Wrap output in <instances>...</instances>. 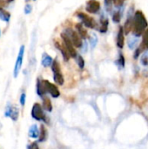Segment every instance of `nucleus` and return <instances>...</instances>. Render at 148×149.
<instances>
[{"mask_svg":"<svg viewBox=\"0 0 148 149\" xmlns=\"http://www.w3.org/2000/svg\"><path fill=\"white\" fill-rule=\"evenodd\" d=\"M147 28L148 21L144 12L140 10H136L133 16V27L132 31L133 35L137 38H140Z\"/></svg>","mask_w":148,"mask_h":149,"instance_id":"obj_1","label":"nucleus"},{"mask_svg":"<svg viewBox=\"0 0 148 149\" xmlns=\"http://www.w3.org/2000/svg\"><path fill=\"white\" fill-rule=\"evenodd\" d=\"M51 71L53 72V79L54 82L56 84H58V86H63L65 79H64V75L62 73L61 71V67H60V64L58 62V60L57 58H55L51 64Z\"/></svg>","mask_w":148,"mask_h":149,"instance_id":"obj_2","label":"nucleus"},{"mask_svg":"<svg viewBox=\"0 0 148 149\" xmlns=\"http://www.w3.org/2000/svg\"><path fill=\"white\" fill-rule=\"evenodd\" d=\"M76 17L81 21V23L89 29H95L98 27V24L95 21V19L93 17H92L91 16H89L88 14L85 13V12H77L76 13Z\"/></svg>","mask_w":148,"mask_h":149,"instance_id":"obj_3","label":"nucleus"},{"mask_svg":"<svg viewBox=\"0 0 148 149\" xmlns=\"http://www.w3.org/2000/svg\"><path fill=\"white\" fill-rule=\"evenodd\" d=\"M65 32L70 37L72 44L74 45V46L78 49H81L83 44H84V39L80 37V35L79 34V32L77 31H74L72 28H67Z\"/></svg>","mask_w":148,"mask_h":149,"instance_id":"obj_4","label":"nucleus"},{"mask_svg":"<svg viewBox=\"0 0 148 149\" xmlns=\"http://www.w3.org/2000/svg\"><path fill=\"white\" fill-rule=\"evenodd\" d=\"M61 38L63 40V43L64 45H65L66 49L68 50L70 55H71V58H75L78 55V52H77V50H76V47L74 46V45L72 44L70 37L65 33V32H62L61 33Z\"/></svg>","mask_w":148,"mask_h":149,"instance_id":"obj_5","label":"nucleus"},{"mask_svg":"<svg viewBox=\"0 0 148 149\" xmlns=\"http://www.w3.org/2000/svg\"><path fill=\"white\" fill-rule=\"evenodd\" d=\"M134 7L131 6L130 9L127 11V17L126 20L125 22V24L123 26L125 34L127 36L129 35L130 32H132L133 31V16H134Z\"/></svg>","mask_w":148,"mask_h":149,"instance_id":"obj_6","label":"nucleus"},{"mask_svg":"<svg viewBox=\"0 0 148 149\" xmlns=\"http://www.w3.org/2000/svg\"><path fill=\"white\" fill-rule=\"evenodd\" d=\"M31 117L38 121L46 122V116L44 113V110L40 104L35 103L31 108Z\"/></svg>","mask_w":148,"mask_h":149,"instance_id":"obj_7","label":"nucleus"},{"mask_svg":"<svg viewBox=\"0 0 148 149\" xmlns=\"http://www.w3.org/2000/svg\"><path fill=\"white\" fill-rule=\"evenodd\" d=\"M4 116L11 119L13 121H17L19 117V110L18 107L16 105L8 104L5 111H4Z\"/></svg>","mask_w":148,"mask_h":149,"instance_id":"obj_8","label":"nucleus"},{"mask_svg":"<svg viewBox=\"0 0 148 149\" xmlns=\"http://www.w3.org/2000/svg\"><path fill=\"white\" fill-rule=\"evenodd\" d=\"M24 45H21L19 52H18V54H17L16 63H15V67H14V72H13L14 78H17L18 76V73L21 70L23 59H24Z\"/></svg>","mask_w":148,"mask_h":149,"instance_id":"obj_9","label":"nucleus"},{"mask_svg":"<svg viewBox=\"0 0 148 149\" xmlns=\"http://www.w3.org/2000/svg\"><path fill=\"white\" fill-rule=\"evenodd\" d=\"M85 10L90 14H97L101 9L99 1L98 0H88L85 3Z\"/></svg>","mask_w":148,"mask_h":149,"instance_id":"obj_10","label":"nucleus"},{"mask_svg":"<svg viewBox=\"0 0 148 149\" xmlns=\"http://www.w3.org/2000/svg\"><path fill=\"white\" fill-rule=\"evenodd\" d=\"M44 83L47 93H50L52 98H58L60 96V92L56 85L51 83L50 81L46 79H44Z\"/></svg>","mask_w":148,"mask_h":149,"instance_id":"obj_11","label":"nucleus"},{"mask_svg":"<svg viewBox=\"0 0 148 149\" xmlns=\"http://www.w3.org/2000/svg\"><path fill=\"white\" fill-rule=\"evenodd\" d=\"M54 45H55V47H56V48L60 52H61L62 57H63V59H64L65 62H68V61H69V59L71 58V55H70V53H69L68 50L66 49L65 45H64V43H63V44H61L59 41L55 40V41H54Z\"/></svg>","mask_w":148,"mask_h":149,"instance_id":"obj_12","label":"nucleus"},{"mask_svg":"<svg viewBox=\"0 0 148 149\" xmlns=\"http://www.w3.org/2000/svg\"><path fill=\"white\" fill-rule=\"evenodd\" d=\"M109 27V19L106 14L102 13L99 17V27L97 29L100 33H106Z\"/></svg>","mask_w":148,"mask_h":149,"instance_id":"obj_13","label":"nucleus"},{"mask_svg":"<svg viewBox=\"0 0 148 149\" xmlns=\"http://www.w3.org/2000/svg\"><path fill=\"white\" fill-rule=\"evenodd\" d=\"M125 31L123 29V26H120L117 33V38H116V45L119 49H123L125 46Z\"/></svg>","mask_w":148,"mask_h":149,"instance_id":"obj_14","label":"nucleus"},{"mask_svg":"<svg viewBox=\"0 0 148 149\" xmlns=\"http://www.w3.org/2000/svg\"><path fill=\"white\" fill-rule=\"evenodd\" d=\"M75 27H76V31L79 32V34L80 35V37H81L84 40H85V39L89 37L88 32H87V30H86V27H85L81 22L76 24Z\"/></svg>","mask_w":148,"mask_h":149,"instance_id":"obj_15","label":"nucleus"},{"mask_svg":"<svg viewBox=\"0 0 148 149\" xmlns=\"http://www.w3.org/2000/svg\"><path fill=\"white\" fill-rule=\"evenodd\" d=\"M37 93L38 96H40L42 98L47 93L46 89H45V86L44 83V79H38V80H37Z\"/></svg>","mask_w":148,"mask_h":149,"instance_id":"obj_16","label":"nucleus"},{"mask_svg":"<svg viewBox=\"0 0 148 149\" xmlns=\"http://www.w3.org/2000/svg\"><path fill=\"white\" fill-rule=\"evenodd\" d=\"M138 47H139V49L140 50V52L142 53L148 49V28L147 29V31L144 32V34L142 35L141 43L140 44V45Z\"/></svg>","mask_w":148,"mask_h":149,"instance_id":"obj_17","label":"nucleus"},{"mask_svg":"<svg viewBox=\"0 0 148 149\" xmlns=\"http://www.w3.org/2000/svg\"><path fill=\"white\" fill-rule=\"evenodd\" d=\"M123 10H124V7L119 8L117 10H114L112 12V19L115 24L120 23V20H121L122 15H123Z\"/></svg>","mask_w":148,"mask_h":149,"instance_id":"obj_18","label":"nucleus"},{"mask_svg":"<svg viewBox=\"0 0 148 149\" xmlns=\"http://www.w3.org/2000/svg\"><path fill=\"white\" fill-rule=\"evenodd\" d=\"M127 46L130 50H135L139 45V38L135 36H131L127 38Z\"/></svg>","mask_w":148,"mask_h":149,"instance_id":"obj_19","label":"nucleus"},{"mask_svg":"<svg viewBox=\"0 0 148 149\" xmlns=\"http://www.w3.org/2000/svg\"><path fill=\"white\" fill-rule=\"evenodd\" d=\"M53 58L49 55L47 54L46 52L43 53L42 55V59H41V64L44 67H49V66H51V64L53 62Z\"/></svg>","mask_w":148,"mask_h":149,"instance_id":"obj_20","label":"nucleus"},{"mask_svg":"<svg viewBox=\"0 0 148 149\" xmlns=\"http://www.w3.org/2000/svg\"><path fill=\"white\" fill-rule=\"evenodd\" d=\"M28 134H29V137L32 139H37L39 137V129L36 124H33L30 127Z\"/></svg>","mask_w":148,"mask_h":149,"instance_id":"obj_21","label":"nucleus"},{"mask_svg":"<svg viewBox=\"0 0 148 149\" xmlns=\"http://www.w3.org/2000/svg\"><path fill=\"white\" fill-rule=\"evenodd\" d=\"M115 65L118 66V68L120 70H122V69L125 68V66H126V58H125V56H124L123 53L120 52L119 54L118 58L115 60Z\"/></svg>","mask_w":148,"mask_h":149,"instance_id":"obj_22","label":"nucleus"},{"mask_svg":"<svg viewBox=\"0 0 148 149\" xmlns=\"http://www.w3.org/2000/svg\"><path fill=\"white\" fill-rule=\"evenodd\" d=\"M48 136V132L44 125L40 126V130H39V137H38V141L39 142H44L47 140Z\"/></svg>","mask_w":148,"mask_h":149,"instance_id":"obj_23","label":"nucleus"},{"mask_svg":"<svg viewBox=\"0 0 148 149\" xmlns=\"http://www.w3.org/2000/svg\"><path fill=\"white\" fill-rule=\"evenodd\" d=\"M88 39H89V44H90V46L92 49H94L97 45H98V42H99V38H98V36L95 34V33H92L89 35L88 37Z\"/></svg>","mask_w":148,"mask_h":149,"instance_id":"obj_24","label":"nucleus"},{"mask_svg":"<svg viewBox=\"0 0 148 149\" xmlns=\"http://www.w3.org/2000/svg\"><path fill=\"white\" fill-rule=\"evenodd\" d=\"M43 107L44 110H46L47 112H51L52 111V104L51 100L48 97H43Z\"/></svg>","mask_w":148,"mask_h":149,"instance_id":"obj_25","label":"nucleus"},{"mask_svg":"<svg viewBox=\"0 0 148 149\" xmlns=\"http://www.w3.org/2000/svg\"><path fill=\"white\" fill-rule=\"evenodd\" d=\"M75 58H76V62H77V65L79 67V69L83 70L85 68V59H84L83 56L80 55V54H78Z\"/></svg>","mask_w":148,"mask_h":149,"instance_id":"obj_26","label":"nucleus"},{"mask_svg":"<svg viewBox=\"0 0 148 149\" xmlns=\"http://www.w3.org/2000/svg\"><path fill=\"white\" fill-rule=\"evenodd\" d=\"M140 64L144 66H147L148 65V49L147 51H145L140 58Z\"/></svg>","mask_w":148,"mask_h":149,"instance_id":"obj_27","label":"nucleus"},{"mask_svg":"<svg viewBox=\"0 0 148 149\" xmlns=\"http://www.w3.org/2000/svg\"><path fill=\"white\" fill-rule=\"evenodd\" d=\"M104 3H105V8L106 10L109 13H112L113 11V0H104Z\"/></svg>","mask_w":148,"mask_h":149,"instance_id":"obj_28","label":"nucleus"},{"mask_svg":"<svg viewBox=\"0 0 148 149\" xmlns=\"http://www.w3.org/2000/svg\"><path fill=\"white\" fill-rule=\"evenodd\" d=\"M0 18L5 22H9V20L10 18V14L3 10H0Z\"/></svg>","mask_w":148,"mask_h":149,"instance_id":"obj_29","label":"nucleus"},{"mask_svg":"<svg viewBox=\"0 0 148 149\" xmlns=\"http://www.w3.org/2000/svg\"><path fill=\"white\" fill-rule=\"evenodd\" d=\"M113 6L115 8L119 9V8L124 7V4H125L126 0H113Z\"/></svg>","mask_w":148,"mask_h":149,"instance_id":"obj_30","label":"nucleus"},{"mask_svg":"<svg viewBox=\"0 0 148 149\" xmlns=\"http://www.w3.org/2000/svg\"><path fill=\"white\" fill-rule=\"evenodd\" d=\"M141 54H142V52H140V50L139 49V47H137V48L134 50V52H133V59H135V60L139 59V58H140Z\"/></svg>","mask_w":148,"mask_h":149,"instance_id":"obj_31","label":"nucleus"},{"mask_svg":"<svg viewBox=\"0 0 148 149\" xmlns=\"http://www.w3.org/2000/svg\"><path fill=\"white\" fill-rule=\"evenodd\" d=\"M31 11H32V6L31 4H29V3L26 4L24 6V13L25 14H30Z\"/></svg>","mask_w":148,"mask_h":149,"instance_id":"obj_32","label":"nucleus"},{"mask_svg":"<svg viewBox=\"0 0 148 149\" xmlns=\"http://www.w3.org/2000/svg\"><path fill=\"white\" fill-rule=\"evenodd\" d=\"M25 100H26V94L23 93L21 94V96H20V104H21L22 106H24Z\"/></svg>","mask_w":148,"mask_h":149,"instance_id":"obj_33","label":"nucleus"},{"mask_svg":"<svg viewBox=\"0 0 148 149\" xmlns=\"http://www.w3.org/2000/svg\"><path fill=\"white\" fill-rule=\"evenodd\" d=\"M28 149H39L38 148V145L37 142H32L29 147H28Z\"/></svg>","mask_w":148,"mask_h":149,"instance_id":"obj_34","label":"nucleus"},{"mask_svg":"<svg viewBox=\"0 0 148 149\" xmlns=\"http://www.w3.org/2000/svg\"><path fill=\"white\" fill-rule=\"evenodd\" d=\"M81 50H82V52H87V43L85 40H84V44L81 47Z\"/></svg>","mask_w":148,"mask_h":149,"instance_id":"obj_35","label":"nucleus"},{"mask_svg":"<svg viewBox=\"0 0 148 149\" xmlns=\"http://www.w3.org/2000/svg\"><path fill=\"white\" fill-rule=\"evenodd\" d=\"M2 128V124H1V122H0V129Z\"/></svg>","mask_w":148,"mask_h":149,"instance_id":"obj_36","label":"nucleus"},{"mask_svg":"<svg viewBox=\"0 0 148 149\" xmlns=\"http://www.w3.org/2000/svg\"><path fill=\"white\" fill-rule=\"evenodd\" d=\"M3 10V9H2V8H1V7H0V10Z\"/></svg>","mask_w":148,"mask_h":149,"instance_id":"obj_37","label":"nucleus"},{"mask_svg":"<svg viewBox=\"0 0 148 149\" xmlns=\"http://www.w3.org/2000/svg\"><path fill=\"white\" fill-rule=\"evenodd\" d=\"M33 1H36V0H33Z\"/></svg>","mask_w":148,"mask_h":149,"instance_id":"obj_38","label":"nucleus"},{"mask_svg":"<svg viewBox=\"0 0 148 149\" xmlns=\"http://www.w3.org/2000/svg\"><path fill=\"white\" fill-rule=\"evenodd\" d=\"M0 2H1V0H0Z\"/></svg>","mask_w":148,"mask_h":149,"instance_id":"obj_39","label":"nucleus"}]
</instances>
